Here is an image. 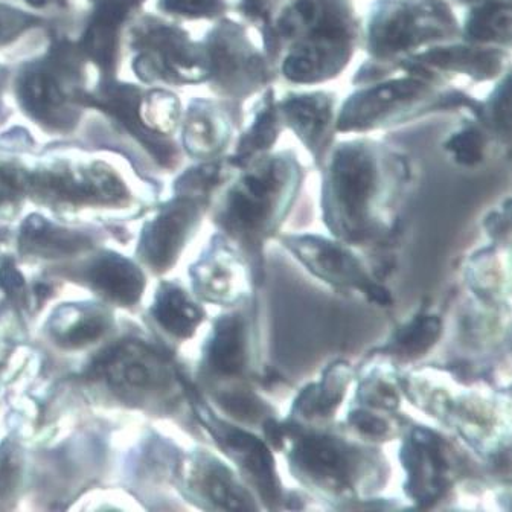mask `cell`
<instances>
[{"mask_svg":"<svg viewBox=\"0 0 512 512\" xmlns=\"http://www.w3.org/2000/svg\"><path fill=\"white\" fill-rule=\"evenodd\" d=\"M284 452L296 479L331 500L356 499L381 482L383 465L377 453L357 447L330 433L304 430L301 424H284Z\"/></svg>","mask_w":512,"mask_h":512,"instance_id":"6da1fadb","label":"cell"},{"mask_svg":"<svg viewBox=\"0 0 512 512\" xmlns=\"http://www.w3.org/2000/svg\"><path fill=\"white\" fill-rule=\"evenodd\" d=\"M295 173L284 162H267L250 171L229 192L218 223L238 246L253 284L263 282V249L281 224L295 191Z\"/></svg>","mask_w":512,"mask_h":512,"instance_id":"7a4b0ae2","label":"cell"},{"mask_svg":"<svg viewBox=\"0 0 512 512\" xmlns=\"http://www.w3.org/2000/svg\"><path fill=\"white\" fill-rule=\"evenodd\" d=\"M377 171L374 160L357 148L340 151L331 173L327 224L345 244H365L384 234L375 217Z\"/></svg>","mask_w":512,"mask_h":512,"instance_id":"3957f363","label":"cell"},{"mask_svg":"<svg viewBox=\"0 0 512 512\" xmlns=\"http://www.w3.org/2000/svg\"><path fill=\"white\" fill-rule=\"evenodd\" d=\"M196 403L206 429L214 436L218 447L237 464L244 480L258 493L261 502L269 509L281 508L284 494L270 445L243 427L221 420L202 401Z\"/></svg>","mask_w":512,"mask_h":512,"instance_id":"277c9868","label":"cell"},{"mask_svg":"<svg viewBox=\"0 0 512 512\" xmlns=\"http://www.w3.org/2000/svg\"><path fill=\"white\" fill-rule=\"evenodd\" d=\"M452 450L448 442L426 427H413L401 445L407 496L420 508L439 502L453 482Z\"/></svg>","mask_w":512,"mask_h":512,"instance_id":"5b68a950","label":"cell"},{"mask_svg":"<svg viewBox=\"0 0 512 512\" xmlns=\"http://www.w3.org/2000/svg\"><path fill=\"white\" fill-rule=\"evenodd\" d=\"M93 377L103 378L115 391L130 395L164 392L171 384L167 363L139 343L112 346L92 365Z\"/></svg>","mask_w":512,"mask_h":512,"instance_id":"8992f818","label":"cell"},{"mask_svg":"<svg viewBox=\"0 0 512 512\" xmlns=\"http://www.w3.org/2000/svg\"><path fill=\"white\" fill-rule=\"evenodd\" d=\"M282 243L314 276L328 284L366 293L375 282L362 261L342 241L334 243L322 237L293 235L282 237Z\"/></svg>","mask_w":512,"mask_h":512,"instance_id":"52a82bcc","label":"cell"},{"mask_svg":"<svg viewBox=\"0 0 512 512\" xmlns=\"http://www.w3.org/2000/svg\"><path fill=\"white\" fill-rule=\"evenodd\" d=\"M202 208L200 199H179L148 224L142 237V250L151 266L157 270L173 266L186 238L199 221Z\"/></svg>","mask_w":512,"mask_h":512,"instance_id":"ba28073f","label":"cell"},{"mask_svg":"<svg viewBox=\"0 0 512 512\" xmlns=\"http://www.w3.org/2000/svg\"><path fill=\"white\" fill-rule=\"evenodd\" d=\"M253 331L247 314L238 310L217 320L206 351V365L217 377L243 378L252 365Z\"/></svg>","mask_w":512,"mask_h":512,"instance_id":"9c48e42d","label":"cell"},{"mask_svg":"<svg viewBox=\"0 0 512 512\" xmlns=\"http://www.w3.org/2000/svg\"><path fill=\"white\" fill-rule=\"evenodd\" d=\"M26 188L46 199L63 202H118L125 189L107 171H90L80 177L71 173H42L26 177Z\"/></svg>","mask_w":512,"mask_h":512,"instance_id":"30bf717a","label":"cell"},{"mask_svg":"<svg viewBox=\"0 0 512 512\" xmlns=\"http://www.w3.org/2000/svg\"><path fill=\"white\" fill-rule=\"evenodd\" d=\"M191 488L211 508L223 511H255V497L246 482L235 476L234 471L212 456L203 455L194 465Z\"/></svg>","mask_w":512,"mask_h":512,"instance_id":"8fae6325","label":"cell"},{"mask_svg":"<svg viewBox=\"0 0 512 512\" xmlns=\"http://www.w3.org/2000/svg\"><path fill=\"white\" fill-rule=\"evenodd\" d=\"M86 103L89 106L100 107L118 118L121 124H124L127 130H130L139 142L151 151L157 162L165 167L173 165L176 160L173 145L160 138L159 133L151 132L150 128L145 127L144 122L141 121V112H139L141 96L135 87L109 86L98 98L86 96Z\"/></svg>","mask_w":512,"mask_h":512,"instance_id":"7c38bea8","label":"cell"},{"mask_svg":"<svg viewBox=\"0 0 512 512\" xmlns=\"http://www.w3.org/2000/svg\"><path fill=\"white\" fill-rule=\"evenodd\" d=\"M61 81V75H55L54 68H48L28 72L19 83L20 101L26 112L54 128H68L74 122V116L64 112L68 110V95Z\"/></svg>","mask_w":512,"mask_h":512,"instance_id":"4fadbf2b","label":"cell"},{"mask_svg":"<svg viewBox=\"0 0 512 512\" xmlns=\"http://www.w3.org/2000/svg\"><path fill=\"white\" fill-rule=\"evenodd\" d=\"M352 381L348 363L337 362L328 366L319 383L310 384L296 398L292 415L305 423L328 420L336 413Z\"/></svg>","mask_w":512,"mask_h":512,"instance_id":"5bb4252c","label":"cell"},{"mask_svg":"<svg viewBox=\"0 0 512 512\" xmlns=\"http://www.w3.org/2000/svg\"><path fill=\"white\" fill-rule=\"evenodd\" d=\"M200 270L199 287L202 295L218 304H235L244 299L246 275L250 273L243 256L221 246ZM252 278V276H250Z\"/></svg>","mask_w":512,"mask_h":512,"instance_id":"9a60e30c","label":"cell"},{"mask_svg":"<svg viewBox=\"0 0 512 512\" xmlns=\"http://www.w3.org/2000/svg\"><path fill=\"white\" fill-rule=\"evenodd\" d=\"M424 84L415 80H400L383 84L368 92L359 93L349 101L340 118V128H360L388 113L392 107L410 101L420 95Z\"/></svg>","mask_w":512,"mask_h":512,"instance_id":"2e32d148","label":"cell"},{"mask_svg":"<svg viewBox=\"0 0 512 512\" xmlns=\"http://www.w3.org/2000/svg\"><path fill=\"white\" fill-rule=\"evenodd\" d=\"M96 292L119 305H132L141 298L144 276L138 267L119 255L101 256L87 273Z\"/></svg>","mask_w":512,"mask_h":512,"instance_id":"e0dca14e","label":"cell"},{"mask_svg":"<svg viewBox=\"0 0 512 512\" xmlns=\"http://www.w3.org/2000/svg\"><path fill=\"white\" fill-rule=\"evenodd\" d=\"M153 314L160 327L179 339L191 337L205 317L202 308L194 304L182 288L171 284L160 288Z\"/></svg>","mask_w":512,"mask_h":512,"instance_id":"ac0fdd59","label":"cell"},{"mask_svg":"<svg viewBox=\"0 0 512 512\" xmlns=\"http://www.w3.org/2000/svg\"><path fill=\"white\" fill-rule=\"evenodd\" d=\"M20 246L23 252L54 258L87 249L90 241L84 235L54 228L45 218L29 217L23 224Z\"/></svg>","mask_w":512,"mask_h":512,"instance_id":"d6986e66","label":"cell"},{"mask_svg":"<svg viewBox=\"0 0 512 512\" xmlns=\"http://www.w3.org/2000/svg\"><path fill=\"white\" fill-rule=\"evenodd\" d=\"M442 334V320L433 314L415 317L395 334L386 346L391 356L401 360H416L426 356Z\"/></svg>","mask_w":512,"mask_h":512,"instance_id":"ffe728a7","label":"cell"},{"mask_svg":"<svg viewBox=\"0 0 512 512\" xmlns=\"http://www.w3.org/2000/svg\"><path fill=\"white\" fill-rule=\"evenodd\" d=\"M420 36V26L416 25L415 17L409 11H397L375 26L372 39L377 51L389 54L407 48Z\"/></svg>","mask_w":512,"mask_h":512,"instance_id":"44dd1931","label":"cell"},{"mask_svg":"<svg viewBox=\"0 0 512 512\" xmlns=\"http://www.w3.org/2000/svg\"><path fill=\"white\" fill-rule=\"evenodd\" d=\"M285 112L299 135L304 136L310 144L322 135L330 118L328 101L320 96H304L292 100L285 106Z\"/></svg>","mask_w":512,"mask_h":512,"instance_id":"7402d4cb","label":"cell"},{"mask_svg":"<svg viewBox=\"0 0 512 512\" xmlns=\"http://www.w3.org/2000/svg\"><path fill=\"white\" fill-rule=\"evenodd\" d=\"M426 60L444 68L464 69V71H476L480 74L490 75L496 71L499 58L488 52H471L468 49H448V51H436L426 55Z\"/></svg>","mask_w":512,"mask_h":512,"instance_id":"603a6c76","label":"cell"},{"mask_svg":"<svg viewBox=\"0 0 512 512\" xmlns=\"http://www.w3.org/2000/svg\"><path fill=\"white\" fill-rule=\"evenodd\" d=\"M218 403L224 412H228L243 423H258L261 418H269L263 401L258 400L256 395L250 394L247 389H229L221 392Z\"/></svg>","mask_w":512,"mask_h":512,"instance_id":"cb8c5ba5","label":"cell"},{"mask_svg":"<svg viewBox=\"0 0 512 512\" xmlns=\"http://www.w3.org/2000/svg\"><path fill=\"white\" fill-rule=\"evenodd\" d=\"M107 319L103 314L87 313L78 317L66 330L57 333L58 343L66 348H81L100 339L106 333Z\"/></svg>","mask_w":512,"mask_h":512,"instance_id":"d4e9b609","label":"cell"},{"mask_svg":"<svg viewBox=\"0 0 512 512\" xmlns=\"http://www.w3.org/2000/svg\"><path fill=\"white\" fill-rule=\"evenodd\" d=\"M470 34L474 39L491 40L505 34L509 36V10L500 5H488L474 14L470 23Z\"/></svg>","mask_w":512,"mask_h":512,"instance_id":"484cf974","label":"cell"},{"mask_svg":"<svg viewBox=\"0 0 512 512\" xmlns=\"http://www.w3.org/2000/svg\"><path fill=\"white\" fill-rule=\"evenodd\" d=\"M177 101L173 95L165 92H154L148 96V100L144 103L145 127L150 122L151 128L157 133H165L176 124L177 118Z\"/></svg>","mask_w":512,"mask_h":512,"instance_id":"4316f807","label":"cell"},{"mask_svg":"<svg viewBox=\"0 0 512 512\" xmlns=\"http://www.w3.org/2000/svg\"><path fill=\"white\" fill-rule=\"evenodd\" d=\"M359 398L363 403L374 409L392 410L400 406V397L394 380L386 377H369L363 381L359 389Z\"/></svg>","mask_w":512,"mask_h":512,"instance_id":"83f0119b","label":"cell"},{"mask_svg":"<svg viewBox=\"0 0 512 512\" xmlns=\"http://www.w3.org/2000/svg\"><path fill=\"white\" fill-rule=\"evenodd\" d=\"M447 147L462 165H476L484 157V139L476 130H465L453 136Z\"/></svg>","mask_w":512,"mask_h":512,"instance_id":"f1b7e54d","label":"cell"},{"mask_svg":"<svg viewBox=\"0 0 512 512\" xmlns=\"http://www.w3.org/2000/svg\"><path fill=\"white\" fill-rule=\"evenodd\" d=\"M348 421L365 438L388 439L389 436H392L391 423L384 416L377 415L371 410H354L349 413Z\"/></svg>","mask_w":512,"mask_h":512,"instance_id":"f546056e","label":"cell"},{"mask_svg":"<svg viewBox=\"0 0 512 512\" xmlns=\"http://www.w3.org/2000/svg\"><path fill=\"white\" fill-rule=\"evenodd\" d=\"M211 121L205 116H196L189 121L186 128V144L192 153L205 154L214 151L217 144V136Z\"/></svg>","mask_w":512,"mask_h":512,"instance_id":"4dcf8cb0","label":"cell"},{"mask_svg":"<svg viewBox=\"0 0 512 512\" xmlns=\"http://www.w3.org/2000/svg\"><path fill=\"white\" fill-rule=\"evenodd\" d=\"M162 8L188 17H209L220 13V0H162Z\"/></svg>","mask_w":512,"mask_h":512,"instance_id":"1f68e13d","label":"cell"},{"mask_svg":"<svg viewBox=\"0 0 512 512\" xmlns=\"http://www.w3.org/2000/svg\"><path fill=\"white\" fill-rule=\"evenodd\" d=\"M273 139H275V119H273L272 112L267 110L256 122L252 135L246 139V144L241 148V154L243 157L249 156L253 151L261 150V148L272 144Z\"/></svg>","mask_w":512,"mask_h":512,"instance_id":"d6a6232c","label":"cell"},{"mask_svg":"<svg viewBox=\"0 0 512 512\" xmlns=\"http://www.w3.org/2000/svg\"><path fill=\"white\" fill-rule=\"evenodd\" d=\"M221 180V168L217 165H206L199 170H192L179 182L183 191L206 192L218 185Z\"/></svg>","mask_w":512,"mask_h":512,"instance_id":"836d02e7","label":"cell"},{"mask_svg":"<svg viewBox=\"0 0 512 512\" xmlns=\"http://www.w3.org/2000/svg\"><path fill=\"white\" fill-rule=\"evenodd\" d=\"M19 459L10 445L0 448V496H7L19 479Z\"/></svg>","mask_w":512,"mask_h":512,"instance_id":"e575fe53","label":"cell"},{"mask_svg":"<svg viewBox=\"0 0 512 512\" xmlns=\"http://www.w3.org/2000/svg\"><path fill=\"white\" fill-rule=\"evenodd\" d=\"M0 285L10 298L20 299L25 295V279L10 258H5L0 266Z\"/></svg>","mask_w":512,"mask_h":512,"instance_id":"d590c367","label":"cell"},{"mask_svg":"<svg viewBox=\"0 0 512 512\" xmlns=\"http://www.w3.org/2000/svg\"><path fill=\"white\" fill-rule=\"evenodd\" d=\"M26 189V176L13 168H0V202H8Z\"/></svg>","mask_w":512,"mask_h":512,"instance_id":"8d00e7d4","label":"cell"},{"mask_svg":"<svg viewBox=\"0 0 512 512\" xmlns=\"http://www.w3.org/2000/svg\"><path fill=\"white\" fill-rule=\"evenodd\" d=\"M31 22L32 19L17 13V11L8 13L5 8H0V43L7 42L8 37L14 39L22 29L28 28Z\"/></svg>","mask_w":512,"mask_h":512,"instance_id":"74e56055","label":"cell"},{"mask_svg":"<svg viewBox=\"0 0 512 512\" xmlns=\"http://www.w3.org/2000/svg\"><path fill=\"white\" fill-rule=\"evenodd\" d=\"M28 4H31L32 7H43L46 4V0H28Z\"/></svg>","mask_w":512,"mask_h":512,"instance_id":"f35d334b","label":"cell"}]
</instances>
